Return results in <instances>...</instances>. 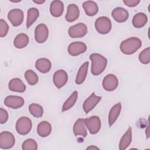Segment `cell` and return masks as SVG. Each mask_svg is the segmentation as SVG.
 I'll return each instance as SVG.
<instances>
[{
    "mask_svg": "<svg viewBox=\"0 0 150 150\" xmlns=\"http://www.w3.org/2000/svg\"><path fill=\"white\" fill-rule=\"evenodd\" d=\"M90 59L91 61V71L93 75L98 76L101 74L107 66V59L100 54L94 53L90 54Z\"/></svg>",
    "mask_w": 150,
    "mask_h": 150,
    "instance_id": "1",
    "label": "cell"
},
{
    "mask_svg": "<svg viewBox=\"0 0 150 150\" xmlns=\"http://www.w3.org/2000/svg\"><path fill=\"white\" fill-rule=\"evenodd\" d=\"M142 46V41L138 38H129L121 42L120 49L121 52L125 54L130 55L137 52Z\"/></svg>",
    "mask_w": 150,
    "mask_h": 150,
    "instance_id": "2",
    "label": "cell"
},
{
    "mask_svg": "<svg viewBox=\"0 0 150 150\" xmlns=\"http://www.w3.org/2000/svg\"><path fill=\"white\" fill-rule=\"evenodd\" d=\"M111 22L107 16H100L95 21V28L100 34H107L111 31Z\"/></svg>",
    "mask_w": 150,
    "mask_h": 150,
    "instance_id": "3",
    "label": "cell"
},
{
    "mask_svg": "<svg viewBox=\"0 0 150 150\" xmlns=\"http://www.w3.org/2000/svg\"><path fill=\"white\" fill-rule=\"evenodd\" d=\"M32 122L30 118L26 117H21L16 121L15 128L17 132L22 135L28 134L31 130Z\"/></svg>",
    "mask_w": 150,
    "mask_h": 150,
    "instance_id": "4",
    "label": "cell"
},
{
    "mask_svg": "<svg viewBox=\"0 0 150 150\" xmlns=\"http://www.w3.org/2000/svg\"><path fill=\"white\" fill-rule=\"evenodd\" d=\"M87 27L83 23H78L70 26L68 30V34L72 38H81L87 33Z\"/></svg>",
    "mask_w": 150,
    "mask_h": 150,
    "instance_id": "5",
    "label": "cell"
},
{
    "mask_svg": "<svg viewBox=\"0 0 150 150\" xmlns=\"http://www.w3.org/2000/svg\"><path fill=\"white\" fill-rule=\"evenodd\" d=\"M15 143L13 135L9 131H3L0 134V148L4 149L11 148Z\"/></svg>",
    "mask_w": 150,
    "mask_h": 150,
    "instance_id": "6",
    "label": "cell"
},
{
    "mask_svg": "<svg viewBox=\"0 0 150 150\" xmlns=\"http://www.w3.org/2000/svg\"><path fill=\"white\" fill-rule=\"evenodd\" d=\"M23 12L20 9H11L8 13V19L13 26L21 25L23 21Z\"/></svg>",
    "mask_w": 150,
    "mask_h": 150,
    "instance_id": "7",
    "label": "cell"
},
{
    "mask_svg": "<svg viewBox=\"0 0 150 150\" xmlns=\"http://www.w3.org/2000/svg\"><path fill=\"white\" fill-rule=\"evenodd\" d=\"M49 30L44 23L38 25L35 30V39L38 43H44L48 38Z\"/></svg>",
    "mask_w": 150,
    "mask_h": 150,
    "instance_id": "8",
    "label": "cell"
},
{
    "mask_svg": "<svg viewBox=\"0 0 150 150\" xmlns=\"http://www.w3.org/2000/svg\"><path fill=\"white\" fill-rule=\"evenodd\" d=\"M103 88L108 91H112L116 89L118 85L117 77L112 74H107L104 77L102 81Z\"/></svg>",
    "mask_w": 150,
    "mask_h": 150,
    "instance_id": "9",
    "label": "cell"
},
{
    "mask_svg": "<svg viewBox=\"0 0 150 150\" xmlns=\"http://www.w3.org/2000/svg\"><path fill=\"white\" fill-rule=\"evenodd\" d=\"M86 50L87 46L82 42H73L67 47L69 54L72 56H77L84 53Z\"/></svg>",
    "mask_w": 150,
    "mask_h": 150,
    "instance_id": "10",
    "label": "cell"
},
{
    "mask_svg": "<svg viewBox=\"0 0 150 150\" xmlns=\"http://www.w3.org/2000/svg\"><path fill=\"white\" fill-rule=\"evenodd\" d=\"M24 99L18 96H8L4 100V104L12 109H18L24 105Z\"/></svg>",
    "mask_w": 150,
    "mask_h": 150,
    "instance_id": "11",
    "label": "cell"
},
{
    "mask_svg": "<svg viewBox=\"0 0 150 150\" xmlns=\"http://www.w3.org/2000/svg\"><path fill=\"white\" fill-rule=\"evenodd\" d=\"M68 80V75L64 70H58L54 72L53 77V81L54 86L57 88L63 87Z\"/></svg>",
    "mask_w": 150,
    "mask_h": 150,
    "instance_id": "12",
    "label": "cell"
},
{
    "mask_svg": "<svg viewBox=\"0 0 150 150\" xmlns=\"http://www.w3.org/2000/svg\"><path fill=\"white\" fill-rule=\"evenodd\" d=\"M86 120V125L91 134H96L101 128L100 118L96 115L91 116Z\"/></svg>",
    "mask_w": 150,
    "mask_h": 150,
    "instance_id": "13",
    "label": "cell"
},
{
    "mask_svg": "<svg viewBox=\"0 0 150 150\" xmlns=\"http://www.w3.org/2000/svg\"><path fill=\"white\" fill-rule=\"evenodd\" d=\"M101 98L102 97L101 96H97L94 93H93L83 103V108L86 114L91 111L100 101Z\"/></svg>",
    "mask_w": 150,
    "mask_h": 150,
    "instance_id": "14",
    "label": "cell"
},
{
    "mask_svg": "<svg viewBox=\"0 0 150 150\" xmlns=\"http://www.w3.org/2000/svg\"><path fill=\"white\" fill-rule=\"evenodd\" d=\"M73 133L75 136L86 137L87 135L86 118H79L73 125Z\"/></svg>",
    "mask_w": 150,
    "mask_h": 150,
    "instance_id": "15",
    "label": "cell"
},
{
    "mask_svg": "<svg viewBox=\"0 0 150 150\" xmlns=\"http://www.w3.org/2000/svg\"><path fill=\"white\" fill-rule=\"evenodd\" d=\"M111 16L116 22L122 23L128 19L129 13L124 8L117 7L111 12Z\"/></svg>",
    "mask_w": 150,
    "mask_h": 150,
    "instance_id": "16",
    "label": "cell"
},
{
    "mask_svg": "<svg viewBox=\"0 0 150 150\" xmlns=\"http://www.w3.org/2000/svg\"><path fill=\"white\" fill-rule=\"evenodd\" d=\"M80 15V10L76 4H70L67 6V13L65 16L66 20L69 22H72L78 19Z\"/></svg>",
    "mask_w": 150,
    "mask_h": 150,
    "instance_id": "17",
    "label": "cell"
},
{
    "mask_svg": "<svg viewBox=\"0 0 150 150\" xmlns=\"http://www.w3.org/2000/svg\"><path fill=\"white\" fill-rule=\"evenodd\" d=\"M9 89L14 92L23 93L26 90V86L19 78H13L10 80L8 84Z\"/></svg>",
    "mask_w": 150,
    "mask_h": 150,
    "instance_id": "18",
    "label": "cell"
},
{
    "mask_svg": "<svg viewBox=\"0 0 150 150\" xmlns=\"http://www.w3.org/2000/svg\"><path fill=\"white\" fill-rule=\"evenodd\" d=\"M64 10V4L61 1H53L50 5V14L54 17H60L62 15Z\"/></svg>",
    "mask_w": 150,
    "mask_h": 150,
    "instance_id": "19",
    "label": "cell"
},
{
    "mask_svg": "<svg viewBox=\"0 0 150 150\" xmlns=\"http://www.w3.org/2000/svg\"><path fill=\"white\" fill-rule=\"evenodd\" d=\"M35 67L40 73H47L51 69L52 63L46 58H40L36 61Z\"/></svg>",
    "mask_w": 150,
    "mask_h": 150,
    "instance_id": "20",
    "label": "cell"
},
{
    "mask_svg": "<svg viewBox=\"0 0 150 150\" xmlns=\"http://www.w3.org/2000/svg\"><path fill=\"white\" fill-rule=\"evenodd\" d=\"M85 13L87 15L93 16L96 15L98 11V7L97 4L92 1H85L82 5Z\"/></svg>",
    "mask_w": 150,
    "mask_h": 150,
    "instance_id": "21",
    "label": "cell"
},
{
    "mask_svg": "<svg viewBox=\"0 0 150 150\" xmlns=\"http://www.w3.org/2000/svg\"><path fill=\"white\" fill-rule=\"evenodd\" d=\"M52 132V126L50 124L46 121L40 122L37 127V133L41 137H46L49 136Z\"/></svg>",
    "mask_w": 150,
    "mask_h": 150,
    "instance_id": "22",
    "label": "cell"
},
{
    "mask_svg": "<svg viewBox=\"0 0 150 150\" xmlns=\"http://www.w3.org/2000/svg\"><path fill=\"white\" fill-rule=\"evenodd\" d=\"M121 110V104L118 103L112 107L108 114V124L109 126H112L117 120Z\"/></svg>",
    "mask_w": 150,
    "mask_h": 150,
    "instance_id": "23",
    "label": "cell"
},
{
    "mask_svg": "<svg viewBox=\"0 0 150 150\" xmlns=\"http://www.w3.org/2000/svg\"><path fill=\"white\" fill-rule=\"evenodd\" d=\"M132 141V128L129 127L125 134L122 136L120 143H119V149L124 150L131 143Z\"/></svg>",
    "mask_w": 150,
    "mask_h": 150,
    "instance_id": "24",
    "label": "cell"
},
{
    "mask_svg": "<svg viewBox=\"0 0 150 150\" xmlns=\"http://www.w3.org/2000/svg\"><path fill=\"white\" fill-rule=\"evenodd\" d=\"M147 21V16L144 13L139 12L134 16L132 21V23L135 28H141L146 25Z\"/></svg>",
    "mask_w": 150,
    "mask_h": 150,
    "instance_id": "25",
    "label": "cell"
},
{
    "mask_svg": "<svg viewBox=\"0 0 150 150\" xmlns=\"http://www.w3.org/2000/svg\"><path fill=\"white\" fill-rule=\"evenodd\" d=\"M88 62H84L80 67L75 80V82L77 84H81L84 81L88 71Z\"/></svg>",
    "mask_w": 150,
    "mask_h": 150,
    "instance_id": "26",
    "label": "cell"
},
{
    "mask_svg": "<svg viewBox=\"0 0 150 150\" xmlns=\"http://www.w3.org/2000/svg\"><path fill=\"white\" fill-rule=\"evenodd\" d=\"M29 40V37L26 34L20 33L15 37L13 41V45L17 49H22L28 45Z\"/></svg>",
    "mask_w": 150,
    "mask_h": 150,
    "instance_id": "27",
    "label": "cell"
},
{
    "mask_svg": "<svg viewBox=\"0 0 150 150\" xmlns=\"http://www.w3.org/2000/svg\"><path fill=\"white\" fill-rule=\"evenodd\" d=\"M39 16V11L36 8H30L27 12L26 28H29Z\"/></svg>",
    "mask_w": 150,
    "mask_h": 150,
    "instance_id": "28",
    "label": "cell"
},
{
    "mask_svg": "<svg viewBox=\"0 0 150 150\" xmlns=\"http://www.w3.org/2000/svg\"><path fill=\"white\" fill-rule=\"evenodd\" d=\"M78 98V92L77 91H74L71 94V96L67 99V100L64 103L62 111V112L66 111L70 109L73 107L75 104Z\"/></svg>",
    "mask_w": 150,
    "mask_h": 150,
    "instance_id": "29",
    "label": "cell"
},
{
    "mask_svg": "<svg viewBox=\"0 0 150 150\" xmlns=\"http://www.w3.org/2000/svg\"><path fill=\"white\" fill-rule=\"evenodd\" d=\"M29 111L32 115L36 118H40L43 114V107L36 103L30 104L29 106Z\"/></svg>",
    "mask_w": 150,
    "mask_h": 150,
    "instance_id": "30",
    "label": "cell"
},
{
    "mask_svg": "<svg viewBox=\"0 0 150 150\" xmlns=\"http://www.w3.org/2000/svg\"><path fill=\"white\" fill-rule=\"evenodd\" d=\"M25 78L27 83L30 86H34L36 84L39 80L38 75L34 71L32 70H28L25 71Z\"/></svg>",
    "mask_w": 150,
    "mask_h": 150,
    "instance_id": "31",
    "label": "cell"
},
{
    "mask_svg": "<svg viewBox=\"0 0 150 150\" xmlns=\"http://www.w3.org/2000/svg\"><path fill=\"white\" fill-rule=\"evenodd\" d=\"M139 60L144 64H147L150 62V47H148L144 49L139 54Z\"/></svg>",
    "mask_w": 150,
    "mask_h": 150,
    "instance_id": "32",
    "label": "cell"
},
{
    "mask_svg": "<svg viewBox=\"0 0 150 150\" xmlns=\"http://www.w3.org/2000/svg\"><path fill=\"white\" fill-rule=\"evenodd\" d=\"M22 148L23 150H36L38 149V144L34 139L29 138L22 143Z\"/></svg>",
    "mask_w": 150,
    "mask_h": 150,
    "instance_id": "33",
    "label": "cell"
},
{
    "mask_svg": "<svg viewBox=\"0 0 150 150\" xmlns=\"http://www.w3.org/2000/svg\"><path fill=\"white\" fill-rule=\"evenodd\" d=\"M9 30V26L6 22L4 19H0V36L1 38L5 37Z\"/></svg>",
    "mask_w": 150,
    "mask_h": 150,
    "instance_id": "34",
    "label": "cell"
},
{
    "mask_svg": "<svg viewBox=\"0 0 150 150\" xmlns=\"http://www.w3.org/2000/svg\"><path fill=\"white\" fill-rule=\"evenodd\" d=\"M8 119V114L6 110L1 108H0V123L4 124L5 123Z\"/></svg>",
    "mask_w": 150,
    "mask_h": 150,
    "instance_id": "35",
    "label": "cell"
},
{
    "mask_svg": "<svg viewBox=\"0 0 150 150\" xmlns=\"http://www.w3.org/2000/svg\"><path fill=\"white\" fill-rule=\"evenodd\" d=\"M123 2L125 5L129 7H134L138 5L140 2L139 0H124Z\"/></svg>",
    "mask_w": 150,
    "mask_h": 150,
    "instance_id": "36",
    "label": "cell"
},
{
    "mask_svg": "<svg viewBox=\"0 0 150 150\" xmlns=\"http://www.w3.org/2000/svg\"><path fill=\"white\" fill-rule=\"evenodd\" d=\"M99 149V148H98V147H97V146H93V145L90 146H88V147L87 148V149Z\"/></svg>",
    "mask_w": 150,
    "mask_h": 150,
    "instance_id": "37",
    "label": "cell"
},
{
    "mask_svg": "<svg viewBox=\"0 0 150 150\" xmlns=\"http://www.w3.org/2000/svg\"><path fill=\"white\" fill-rule=\"evenodd\" d=\"M33 2L37 4H42L43 3H44L45 2V1H33Z\"/></svg>",
    "mask_w": 150,
    "mask_h": 150,
    "instance_id": "38",
    "label": "cell"
},
{
    "mask_svg": "<svg viewBox=\"0 0 150 150\" xmlns=\"http://www.w3.org/2000/svg\"><path fill=\"white\" fill-rule=\"evenodd\" d=\"M148 129H149V125H148V127H147V129H146V137H147V138H149V131H148Z\"/></svg>",
    "mask_w": 150,
    "mask_h": 150,
    "instance_id": "39",
    "label": "cell"
}]
</instances>
